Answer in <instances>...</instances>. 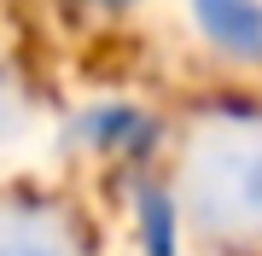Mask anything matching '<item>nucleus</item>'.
<instances>
[{
    "mask_svg": "<svg viewBox=\"0 0 262 256\" xmlns=\"http://www.w3.org/2000/svg\"><path fill=\"white\" fill-rule=\"evenodd\" d=\"M198 18L227 53H239V58L262 53V6L256 0H198Z\"/></svg>",
    "mask_w": 262,
    "mask_h": 256,
    "instance_id": "nucleus-1",
    "label": "nucleus"
},
{
    "mask_svg": "<svg viewBox=\"0 0 262 256\" xmlns=\"http://www.w3.org/2000/svg\"><path fill=\"white\" fill-rule=\"evenodd\" d=\"M227 175H233V216H251L262 221V146H239V152H227Z\"/></svg>",
    "mask_w": 262,
    "mask_h": 256,
    "instance_id": "nucleus-2",
    "label": "nucleus"
},
{
    "mask_svg": "<svg viewBox=\"0 0 262 256\" xmlns=\"http://www.w3.org/2000/svg\"><path fill=\"white\" fill-rule=\"evenodd\" d=\"M0 256H64V245L35 221H0Z\"/></svg>",
    "mask_w": 262,
    "mask_h": 256,
    "instance_id": "nucleus-3",
    "label": "nucleus"
},
{
    "mask_svg": "<svg viewBox=\"0 0 262 256\" xmlns=\"http://www.w3.org/2000/svg\"><path fill=\"white\" fill-rule=\"evenodd\" d=\"M146 233H151V250L169 256V204L163 198H146Z\"/></svg>",
    "mask_w": 262,
    "mask_h": 256,
    "instance_id": "nucleus-4",
    "label": "nucleus"
},
{
    "mask_svg": "<svg viewBox=\"0 0 262 256\" xmlns=\"http://www.w3.org/2000/svg\"><path fill=\"white\" fill-rule=\"evenodd\" d=\"M0 117H6V111H0Z\"/></svg>",
    "mask_w": 262,
    "mask_h": 256,
    "instance_id": "nucleus-5",
    "label": "nucleus"
}]
</instances>
